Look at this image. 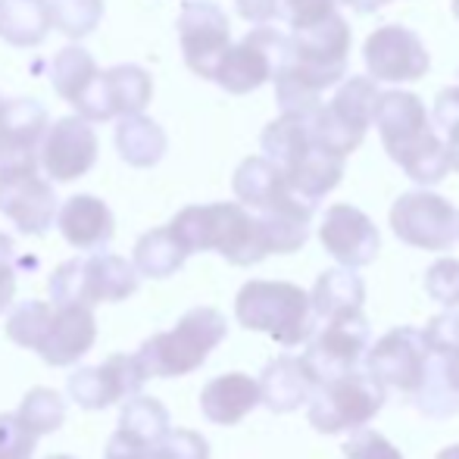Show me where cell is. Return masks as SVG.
Returning a JSON list of instances; mask_svg holds the SVG:
<instances>
[{"mask_svg":"<svg viewBox=\"0 0 459 459\" xmlns=\"http://www.w3.org/2000/svg\"><path fill=\"white\" fill-rule=\"evenodd\" d=\"M347 54L351 25L338 13L290 31L288 56L273 75L281 113H316L322 107V91L334 88L344 75Z\"/></svg>","mask_w":459,"mask_h":459,"instance_id":"6da1fadb","label":"cell"},{"mask_svg":"<svg viewBox=\"0 0 459 459\" xmlns=\"http://www.w3.org/2000/svg\"><path fill=\"white\" fill-rule=\"evenodd\" d=\"M381 144L387 157L406 172L416 185H437L447 178V147L441 134L431 128L422 100L410 91H387L375 107Z\"/></svg>","mask_w":459,"mask_h":459,"instance_id":"7a4b0ae2","label":"cell"},{"mask_svg":"<svg viewBox=\"0 0 459 459\" xmlns=\"http://www.w3.org/2000/svg\"><path fill=\"white\" fill-rule=\"evenodd\" d=\"M169 229L187 254L216 250L231 266H256L269 256L260 219L241 204H197L176 212Z\"/></svg>","mask_w":459,"mask_h":459,"instance_id":"3957f363","label":"cell"},{"mask_svg":"<svg viewBox=\"0 0 459 459\" xmlns=\"http://www.w3.org/2000/svg\"><path fill=\"white\" fill-rule=\"evenodd\" d=\"M225 334H229L225 316L212 307H197L187 309L169 332L147 338L134 357L147 378H178L204 366L206 357L225 341Z\"/></svg>","mask_w":459,"mask_h":459,"instance_id":"277c9868","label":"cell"},{"mask_svg":"<svg viewBox=\"0 0 459 459\" xmlns=\"http://www.w3.org/2000/svg\"><path fill=\"white\" fill-rule=\"evenodd\" d=\"M235 316L247 332L269 334L281 347L307 344L319 322L309 294L290 281H247L235 297Z\"/></svg>","mask_w":459,"mask_h":459,"instance_id":"5b68a950","label":"cell"},{"mask_svg":"<svg viewBox=\"0 0 459 459\" xmlns=\"http://www.w3.org/2000/svg\"><path fill=\"white\" fill-rule=\"evenodd\" d=\"M138 269L116 254H94L85 260H66L50 275V297L56 307H97L119 303L138 290Z\"/></svg>","mask_w":459,"mask_h":459,"instance_id":"8992f818","label":"cell"},{"mask_svg":"<svg viewBox=\"0 0 459 459\" xmlns=\"http://www.w3.org/2000/svg\"><path fill=\"white\" fill-rule=\"evenodd\" d=\"M378 82L372 75H353L334 91L328 103H322L309 122H313V138L322 151L344 157L363 144L368 126L375 122V107H378Z\"/></svg>","mask_w":459,"mask_h":459,"instance_id":"52a82bcc","label":"cell"},{"mask_svg":"<svg viewBox=\"0 0 459 459\" xmlns=\"http://www.w3.org/2000/svg\"><path fill=\"white\" fill-rule=\"evenodd\" d=\"M387 391L372 378V372L353 368V372L332 378L309 394V425L322 435H341V431L363 429L381 412Z\"/></svg>","mask_w":459,"mask_h":459,"instance_id":"ba28073f","label":"cell"},{"mask_svg":"<svg viewBox=\"0 0 459 459\" xmlns=\"http://www.w3.org/2000/svg\"><path fill=\"white\" fill-rule=\"evenodd\" d=\"M391 231L419 250H450L459 244V210L447 197L431 191L400 194L391 206Z\"/></svg>","mask_w":459,"mask_h":459,"instance_id":"9c48e42d","label":"cell"},{"mask_svg":"<svg viewBox=\"0 0 459 459\" xmlns=\"http://www.w3.org/2000/svg\"><path fill=\"white\" fill-rule=\"evenodd\" d=\"M284 56H288V35L278 29H269L266 22L260 29L247 31L241 41L225 50L212 82L229 94H250L266 85V82H273Z\"/></svg>","mask_w":459,"mask_h":459,"instance_id":"30bf717a","label":"cell"},{"mask_svg":"<svg viewBox=\"0 0 459 459\" xmlns=\"http://www.w3.org/2000/svg\"><path fill=\"white\" fill-rule=\"evenodd\" d=\"M368 344H372V325L363 313H357L351 319L325 322L319 334L313 332L300 359L319 387L325 381L353 372V368H363Z\"/></svg>","mask_w":459,"mask_h":459,"instance_id":"8fae6325","label":"cell"},{"mask_svg":"<svg viewBox=\"0 0 459 459\" xmlns=\"http://www.w3.org/2000/svg\"><path fill=\"white\" fill-rule=\"evenodd\" d=\"M97 141L94 122L75 116H63V119L50 122L48 132L38 147V169L56 185H69L75 178L88 176L97 163Z\"/></svg>","mask_w":459,"mask_h":459,"instance_id":"7c38bea8","label":"cell"},{"mask_svg":"<svg viewBox=\"0 0 459 459\" xmlns=\"http://www.w3.org/2000/svg\"><path fill=\"white\" fill-rule=\"evenodd\" d=\"M178 41L185 66L194 75L212 82L225 50L231 48V22L225 10L212 0H187L178 13Z\"/></svg>","mask_w":459,"mask_h":459,"instance_id":"4fadbf2b","label":"cell"},{"mask_svg":"<svg viewBox=\"0 0 459 459\" xmlns=\"http://www.w3.org/2000/svg\"><path fill=\"white\" fill-rule=\"evenodd\" d=\"M54 182L38 172V166H13L0 169V212L22 235H44L56 219Z\"/></svg>","mask_w":459,"mask_h":459,"instance_id":"5bb4252c","label":"cell"},{"mask_svg":"<svg viewBox=\"0 0 459 459\" xmlns=\"http://www.w3.org/2000/svg\"><path fill=\"white\" fill-rule=\"evenodd\" d=\"M366 69L375 82L387 85H403V82H419L429 75L431 56L425 50L422 38L406 25H381L363 44Z\"/></svg>","mask_w":459,"mask_h":459,"instance_id":"9a60e30c","label":"cell"},{"mask_svg":"<svg viewBox=\"0 0 459 459\" xmlns=\"http://www.w3.org/2000/svg\"><path fill=\"white\" fill-rule=\"evenodd\" d=\"M429 347L422 341V332L410 325H400L394 332H387L385 338H378L375 344H368L366 353V372H372V378L378 381L385 391H403L412 394L419 387L429 366Z\"/></svg>","mask_w":459,"mask_h":459,"instance_id":"2e32d148","label":"cell"},{"mask_svg":"<svg viewBox=\"0 0 459 459\" xmlns=\"http://www.w3.org/2000/svg\"><path fill=\"white\" fill-rule=\"evenodd\" d=\"M147 375L134 353H113L97 366H82L69 375V397L82 410H107L134 397L144 387Z\"/></svg>","mask_w":459,"mask_h":459,"instance_id":"e0dca14e","label":"cell"},{"mask_svg":"<svg viewBox=\"0 0 459 459\" xmlns=\"http://www.w3.org/2000/svg\"><path fill=\"white\" fill-rule=\"evenodd\" d=\"M319 241L328 250V256L347 269L368 266L381 250V235L375 229V222L351 204L328 206L319 225Z\"/></svg>","mask_w":459,"mask_h":459,"instance_id":"ac0fdd59","label":"cell"},{"mask_svg":"<svg viewBox=\"0 0 459 459\" xmlns=\"http://www.w3.org/2000/svg\"><path fill=\"white\" fill-rule=\"evenodd\" d=\"M50 126L48 109L31 97L4 100L0 109V169L38 166V147Z\"/></svg>","mask_w":459,"mask_h":459,"instance_id":"d6986e66","label":"cell"},{"mask_svg":"<svg viewBox=\"0 0 459 459\" xmlns=\"http://www.w3.org/2000/svg\"><path fill=\"white\" fill-rule=\"evenodd\" d=\"M97 341V319L91 307H56L38 341L35 353L48 366H75Z\"/></svg>","mask_w":459,"mask_h":459,"instance_id":"ffe728a7","label":"cell"},{"mask_svg":"<svg viewBox=\"0 0 459 459\" xmlns=\"http://www.w3.org/2000/svg\"><path fill=\"white\" fill-rule=\"evenodd\" d=\"M56 229L75 250H100L113 241L116 219L113 210L94 194H73L63 206H56Z\"/></svg>","mask_w":459,"mask_h":459,"instance_id":"44dd1931","label":"cell"},{"mask_svg":"<svg viewBox=\"0 0 459 459\" xmlns=\"http://www.w3.org/2000/svg\"><path fill=\"white\" fill-rule=\"evenodd\" d=\"M256 406H260V385L244 372L219 375L200 391V412L212 425H238Z\"/></svg>","mask_w":459,"mask_h":459,"instance_id":"7402d4cb","label":"cell"},{"mask_svg":"<svg viewBox=\"0 0 459 459\" xmlns=\"http://www.w3.org/2000/svg\"><path fill=\"white\" fill-rule=\"evenodd\" d=\"M260 219L263 238H266L269 256L273 254H297L303 244L309 241V229H313V206L303 204L294 194H284L273 206L256 212Z\"/></svg>","mask_w":459,"mask_h":459,"instance_id":"603a6c76","label":"cell"},{"mask_svg":"<svg viewBox=\"0 0 459 459\" xmlns=\"http://www.w3.org/2000/svg\"><path fill=\"white\" fill-rule=\"evenodd\" d=\"M366 303V281L357 275V269H328L316 278V288L309 294V307H313L316 319L322 322H338L351 319V316L363 313Z\"/></svg>","mask_w":459,"mask_h":459,"instance_id":"cb8c5ba5","label":"cell"},{"mask_svg":"<svg viewBox=\"0 0 459 459\" xmlns=\"http://www.w3.org/2000/svg\"><path fill=\"white\" fill-rule=\"evenodd\" d=\"M260 385V403L273 412H294L309 400L316 391V381L309 378L300 357H275L256 378Z\"/></svg>","mask_w":459,"mask_h":459,"instance_id":"d4e9b609","label":"cell"},{"mask_svg":"<svg viewBox=\"0 0 459 459\" xmlns=\"http://www.w3.org/2000/svg\"><path fill=\"white\" fill-rule=\"evenodd\" d=\"M344 178V157L322 151L319 144H313L294 166L284 169V182H288L290 194L300 197L303 204L316 206L325 194H332Z\"/></svg>","mask_w":459,"mask_h":459,"instance_id":"484cf974","label":"cell"},{"mask_svg":"<svg viewBox=\"0 0 459 459\" xmlns=\"http://www.w3.org/2000/svg\"><path fill=\"white\" fill-rule=\"evenodd\" d=\"M103 459H210V444L191 429H169V435L157 444H138L116 431Z\"/></svg>","mask_w":459,"mask_h":459,"instance_id":"4316f807","label":"cell"},{"mask_svg":"<svg viewBox=\"0 0 459 459\" xmlns=\"http://www.w3.org/2000/svg\"><path fill=\"white\" fill-rule=\"evenodd\" d=\"M166 147H169V138L160 128V122H153L151 116H119V122H116V151L128 166L151 169L166 157Z\"/></svg>","mask_w":459,"mask_h":459,"instance_id":"83f0119b","label":"cell"},{"mask_svg":"<svg viewBox=\"0 0 459 459\" xmlns=\"http://www.w3.org/2000/svg\"><path fill=\"white\" fill-rule=\"evenodd\" d=\"M235 187V197L241 206H247L250 212H260L266 206H273L275 200H281L290 191L284 182V172L278 169L269 157H247L241 166L235 169L231 178Z\"/></svg>","mask_w":459,"mask_h":459,"instance_id":"f1b7e54d","label":"cell"},{"mask_svg":"<svg viewBox=\"0 0 459 459\" xmlns=\"http://www.w3.org/2000/svg\"><path fill=\"white\" fill-rule=\"evenodd\" d=\"M97 79H100V66L82 44H66L50 63V85L73 109H79L85 103Z\"/></svg>","mask_w":459,"mask_h":459,"instance_id":"f546056e","label":"cell"},{"mask_svg":"<svg viewBox=\"0 0 459 459\" xmlns=\"http://www.w3.org/2000/svg\"><path fill=\"white\" fill-rule=\"evenodd\" d=\"M313 113H281L278 119L269 122L260 134V144H263V157H269L278 169H288L294 166L309 147L316 144L313 138V122H309Z\"/></svg>","mask_w":459,"mask_h":459,"instance_id":"4dcf8cb0","label":"cell"},{"mask_svg":"<svg viewBox=\"0 0 459 459\" xmlns=\"http://www.w3.org/2000/svg\"><path fill=\"white\" fill-rule=\"evenodd\" d=\"M50 10L48 0H0V38L13 48H38L48 41Z\"/></svg>","mask_w":459,"mask_h":459,"instance_id":"1f68e13d","label":"cell"},{"mask_svg":"<svg viewBox=\"0 0 459 459\" xmlns=\"http://www.w3.org/2000/svg\"><path fill=\"white\" fill-rule=\"evenodd\" d=\"M103 79V97L109 103L113 119L132 113H144L153 97V79L138 63H119V66L100 73Z\"/></svg>","mask_w":459,"mask_h":459,"instance_id":"d6a6232c","label":"cell"},{"mask_svg":"<svg viewBox=\"0 0 459 459\" xmlns=\"http://www.w3.org/2000/svg\"><path fill=\"white\" fill-rule=\"evenodd\" d=\"M187 256L191 254L178 241L176 231L169 225H160V229H151L147 235L138 238L132 254V266L144 278H169L185 266Z\"/></svg>","mask_w":459,"mask_h":459,"instance_id":"836d02e7","label":"cell"},{"mask_svg":"<svg viewBox=\"0 0 459 459\" xmlns=\"http://www.w3.org/2000/svg\"><path fill=\"white\" fill-rule=\"evenodd\" d=\"M169 410L160 403L157 397H144V394H134L122 403L119 412V435L132 437L138 444H157L169 435Z\"/></svg>","mask_w":459,"mask_h":459,"instance_id":"e575fe53","label":"cell"},{"mask_svg":"<svg viewBox=\"0 0 459 459\" xmlns=\"http://www.w3.org/2000/svg\"><path fill=\"white\" fill-rule=\"evenodd\" d=\"M16 416L31 435L44 437V435H54L63 425V419H66V403H63V397L54 387H31L22 397V403H19Z\"/></svg>","mask_w":459,"mask_h":459,"instance_id":"d590c367","label":"cell"},{"mask_svg":"<svg viewBox=\"0 0 459 459\" xmlns=\"http://www.w3.org/2000/svg\"><path fill=\"white\" fill-rule=\"evenodd\" d=\"M412 394H416V406L429 419H450L459 412V394L450 387L447 375H444L441 357H429L422 381Z\"/></svg>","mask_w":459,"mask_h":459,"instance_id":"8d00e7d4","label":"cell"},{"mask_svg":"<svg viewBox=\"0 0 459 459\" xmlns=\"http://www.w3.org/2000/svg\"><path fill=\"white\" fill-rule=\"evenodd\" d=\"M50 22L60 35L82 41L100 25L103 19V0H48Z\"/></svg>","mask_w":459,"mask_h":459,"instance_id":"74e56055","label":"cell"},{"mask_svg":"<svg viewBox=\"0 0 459 459\" xmlns=\"http://www.w3.org/2000/svg\"><path fill=\"white\" fill-rule=\"evenodd\" d=\"M50 313H54V307L44 300L19 303L10 313V319H6V338L16 347H22V351H35L44 328H48V322H50Z\"/></svg>","mask_w":459,"mask_h":459,"instance_id":"f35d334b","label":"cell"},{"mask_svg":"<svg viewBox=\"0 0 459 459\" xmlns=\"http://www.w3.org/2000/svg\"><path fill=\"white\" fill-rule=\"evenodd\" d=\"M425 290L441 307H459V260H437L425 273Z\"/></svg>","mask_w":459,"mask_h":459,"instance_id":"ab89813d","label":"cell"},{"mask_svg":"<svg viewBox=\"0 0 459 459\" xmlns=\"http://www.w3.org/2000/svg\"><path fill=\"white\" fill-rule=\"evenodd\" d=\"M38 437L19 422L16 412H0V459H31Z\"/></svg>","mask_w":459,"mask_h":459,"instance_id":"60d3db41","label":"cell"},{"mask_svg":"<svg viewBox=\"0 0 459 459\" xmlns=\"http://www.w3.org/2000/svg\"><path fill=\"white\" fill-rule=\"evenodd\" d=\"M422 341L431 357H454L459 353V313H441L422 328Z\"/></svg>","mask_w":459,"mask_h":459,"instance_id":"b9f144b4","label":"cell"},{"mask_svg":"<svg viewBox=\"0 0 459 459\" xmlns=\"http://www.w3.org/2000/svg\"><path fill=\"white\" fill-rule=\"evenodd\" d=\"M338 4L341 0H275L278 19H284L290 29H303V25H313L319 19L332 16Z\"/></svg>","mask_w":459,"mask_h":459,"instance_id":"7bdbcfd3","label":"cell"},{"mask_svg":"<svg viewBox=\"0 0 459 459\" xmlns=\"http://www.w3.org/2000/svg\"><path fill=\"white\" fill-rule=\"evenodd\" d=\"M344 456L347 459H403L397 447L387 441L385 435L372 429H357V435L351 441H344Z\"/></svg>","mask_w":459,"mask_h":459,"instance_id":"ee69618b","label":"cell"},{"mask_svg":"<svg viewBox=\"0 0 459 459\" xmlns=\"http://www.w3.org/2000/svg\"><path fill=\"white\" fill-rule=\"evenodd\" d=\"M16 297V244L10 235L0 231V313Z\"/></svg>","mask_w":459,"mask_h":459,"instance_id":"f6af8a7d","label":"cell"},{"mask_svg":"<svg viewBox=\"0 0 459 459\" xmlns=\"http://www.w3.org/2000/svg\"><path fill=\"white\" fill-rule=\"evenodd\" d=\"M431 119H435V126L441 128V132H454V128H459V85L437 94Z\"/></svg>","mask_w":459,"mask_h":459,"instance_id":"bcb514c9","label":"cell"},{"mask_svg":"<svg viewBox=\"0 0 459 459\" xmlns=\"http://www.w3.org/2000/svg\"><path fill=\"white\" fill-rule=\"evenodd\" d=\"M235 10H238V16L254 25H266V22H273V19H278L275 0H235Z\"/></svg>","mask_w":459,"mask_h":459,"instance_id":"7dc6e473","label":"cell"},{"mask_svg":"<svg viewBox=\"0 0 459 459\" xmlns=\"http://www.w3.org/2000/svg\"><path fill=\"white\" fill-rule=\"evenodd\" d=\"M441 366H444V375H447L450 387L459 394V353H454V357H441Z\"/></svg>","mask_w":459,"mask_h":459,"instance_id":"c3c4849f","label":"cell"},{"mask_svg":"<svg viewBox=\"0 0 459 459\" xmlns=\"http://www.w3.org/2000/svg\"><path fill=\"white\" fill-rule=\"evenodd\" d=\"M444 147H447V163H450V169L459 172V128L447 132V141H444Z\"/></svg>","mask_w":459,"mask_h":459,"instance_id":"681fc988","label":"cell"},{"mask_svg":"<svg viewBox=\"0 0 459 459\" xmlns=\"http://www.w3.org/2000/svg\"><path fill=\"white\" fill-rule=\"evenodd\" d=\"M351 10H357V13H378L385 4H391V0H344Z\"/></svg>","mask_w":459,"mask_h":459,"instance_id":"f907efd6","label":"cell"},{"mask_svg":"<svg viewBox=\"0 0 459 459\" xmlns=\"http://www.w3.org/2000/svg\"><path fill=\"white\" fill-rule=\"evenodd\" d=\"M435 459H459V444H454V447H444Z\"/></svg>","mask_w":459,"mask_h":459,"instance_id":"816d5d0a","label":"cell"},{"mask_svg":"<svg viewBox=\"0 0 459 459\" xmlns=\"http://www.w3.org/2000/svg\"><path fill=\"white\" fill-rule=\"evenodd\" d=\"M44 459H75V456H69V454H54V456H44Z\"/></svg>","mask_w":459,"mask_h":459,"instance_id":"f5cc1de1","label":"cell"},{"mask_svg":"<svg viewBox=\"0 0 459 459\" xmlns=\"http://www.w3.org/2000/svg\"><path fill=\"white\" fill-rule=\"evenodd\" d=\"M454 16L459 19V0H454Z\"/></svg>","mask_w":459,"mask_h":459,"instance_id":"db71d44e","label":"cell"},{"mask_svg":"<svg viewBox=\"0 0 459 459\" xmlns=\"http://www.w3.org/2000/svg\"><path fill=\"white\" fill-rule=\"evenodd\" d=\"M0 109H4V97H0Z\"/></svg>","mask_w":459,"mask_h":459,"instance_id":"11a10c76","label":"cell"}]
</instances>
